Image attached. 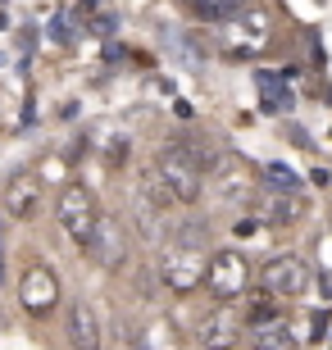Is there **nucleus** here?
<instances>
[{
	"instance_id": "nucleus-12",
	"label": "nucleus",
	"mask_w": 332,
	"mask_h": 350,
	"mask_svg": "<svg viewBox=\"0 0 332 350\" xmlns=\"http://www.w3.org/2000/svg\"><path fill=\"white\" fill-rule=\"evenodd\" d=\"M259 100H264L268 114H287L292 109V91H287V82H282V73H259Z\"/></svg>"
},
{
	"instance_id": "nucleus-15",
	"label": "nucleus",
	"mask_w": 332,
	"mask_h": 350,
	"mask_svg": "<svg viewBox=\"0 0 332 350\" xmlns=\"http://www.w3.org/2000/svg\"><path fill=\"white\" fill-rule=\"evenodd\" d=\"M278 296H268V300H255L251 310H246V323H251V332L255 327H268V323H278V305H273Z\"/></svg>"
},
{
	"instance_id": "nucleus-19",
	"label": "nucleus",
	"mask_w": 332,
	"mask_h": 350,
	"mask_svg": "<svg viewBox=\"0 0 332 350\" xmlns=\"http://www.w3.org/2000/svg\"><path fill=\"white\" fill-rule=\"evenodd\" d=\"M51 37H55V41H68V18H64V14L51 23Z\"/></svg>"
},
{
	"instance_id": "nucleus-20",
	"label": "nucleus",
	"mask_w": 332,
	"mask_h": 350,
	"mask_svg": "<svg viewBox=\"0 0 332 350\" xmlns=\"http://www.w3.org/2000/svg\"><path fill=\"white\" fill-rule=\"evenodd\" d=\"M187 5H196V10H201V0H187Z\"/></svg>"
},
{
	"instance_id": "nucleus-4",
	"label": "nucleus",
	"mask_w": 332,
	"mask_h": 350,
	"mask_svg": "<svg viewBox=\"0 0 332 350\" xmlns=\"http://www.w3.org/2000/svg\"><path fill=\"white\" fill-rule=\"evenodd\" d=\"M205 282H209V291H214L223 305H232V300L246 296V286H251V269H246V260L237 255V250H214V255H209V273H205Z\"/></svg>"
},
{
	"instance_id": "nucleus-7",
	"label": "nucleus",
	"mask_w": 332,
	"mask_h": 350,
	"mask_svg": "<svg viewBox=\"0 0 332 350\" xmlns=\"http://www.w3.org/2000/svg\"><path fill=\"white\" fill-rule=\"evenodd\" d=\"M255 214L268 223V228H287V223H296L301 214H305V200H301V191H282V187L268 182L264 191L255 196Z\"/></svg>"
},
{
	"instance_id": "nucleus-17",
	"label": "nucleus",
	"mask_w": 332,
	"mask_h": 350,
	"mask_svg": "<svg viewBox=\"0 0 332 350\" xmlns=\"http://www.w3.org/2000/svg\"><path fill=\"white\" fill-rule=\"evenodd\" d=\"M242 0H201V14L205 18H237Z\"/></svg>"
},
{
	"instance_id": "nucleus-16",
	"label": "nucleus",
	"mask_w": 332,
	"mask_h": 350,
	"mask_svg": "<svg viewBox=\"0 0 332 350\" xmlns=\"http://www.w3.org/2000/svg\"><path fill=\"white\" fill-rule=\"evenodd\" d=\"M264 178L273 182V187H282V191H301V178H296V173L287 169V164H268Z\"/></svg>"
},
{
	"instance_id": "nucleus-2",
	"label": "nucleus",
	"mask_w": 332,
	"mask_h": 350,
	"mask_svg": "<svg viewBox=\"0 0 332 350\" xmlns=\"http://www.w3.org/2000/svg\"><path fill=\"white\" fill-rule=\"evenodd\" d=\"M201 187H205V173L182 155L178 146L159 150L151 173H146V196H155L159 205H196L201 200Z\"/></svg>"
},
{
	"instance_id": "nucleus-1",
	"label": "nucleus",
	"mask_w": 332,
	"mask_h": 350,
	"mask_svg": "<svg viewBox=\"0 0 332 350\" xmlns=\"http://www.w3.org/2000/svg\"><path fill=\"white\" fill-rule=\"evenodd\" d=\"M205 273H209V255H205V232L201 223H178V232L168 237L164 246V260H159V278H164L168 291H178V296H187V291H196V286L205 282Z\"/></svg>"
},
{
	"instance_id": "nucleus-14",
	"label": "nucleus",
	"mask_w": 332,
	"mask_h": 350,
	"mask_svg": "<svg viewBox=\"0 0 332 350\" xmlns=\"http://www.w3.org/2000/svg\"><path fill=\"white\" fill-rule=\"evenodd\" d=\"M178 150H182L187 159H192V164H196L201 173H223V150H218V146H209V142H196V137H192V142H182Z\"/></svg>"
},
{
	"instance_id": "nucleus-8",
	"label": "nucleus",
	"mask_w": 332,
	"mask_h": 350,
	"mask_svg": "<svg viewBox=\"0 0 332 350\" xmlns=\"http://www.w3.org/2000/svg\"><path fill=\"white\" fill-rule=\"evenodd\" d=\"M196 337H201L205 350H232L237 341H242V319L232 314V305H218L214 314H205V319H201Z\"/></svg>"
},
{
	"instance_id": "nucleus-10",
	"label": "nucleus",
	"mask_w": 332,
	"mask_h": 350,
	"mask_svg": "<svg viewBox=\"0 0 332 350\" xmlns=\"http://www.w3.org/2000/svg\"><path fill=\"white\" fill-rule=\"evenodd\" d=\"M91 255V264H123V255H128V241H123V228L118 223H110V219H101V228L91 232V241L82 246Z\"/></svg>"
},
{
	"instance_id": "nucleus-5",
	"label": "nucleus",
	"mask_w": 332,
	"mask_h": 350,
	"mask_svg": "<svg viewBox=\"0 0 332 350\" xmlns=\"http://www.w3.org/2000/svg\"><path fill=\"white\" fill-rule=\"evenodd\" d=\"M264 291L278 300H301L309 291V269L301 255H273L264 264Z\"/></svg>"
},
{
	"instance_id": "nucleus-6",
	"label": "nucleus",
	"mask_w": 332,
	"mask_h": 350,
	"mask_svg": "<svg viewBox=\"0 0 332 350\" xmlns=\"http://www.w3.org/2000/svg\"><path fill=\"white\" fill-rule=\"evenodd\" d=\"M55 300H60V278L46 264H27L23 278H18V305L27 314H51Z\"/></svg>"
},
{
	"instance_id": "nucleus-9",
	"label": "nucleus",
	"mask_w": 332,
	"mask_h": 350,
	"mask_svg": "<svg viewBox=\"0 0 332 350\" xmlns=\"http://www.w3.org/2000/svg\"><path fill=\"white\" fill-rule=\"evenodd\" d=\"M0 200H5V214L27 223L41 209V182L32 178V173H14V178L5 182V196H0Z\"/></svg>"
},
{
	"instance_id": "nucleus-11",
	"label": "nucleus",
	"mask_w": 332,
	"mask_h": 350,
	"mask_svg": "<svg viewBox=\"0 0 332 350\" xmlns=\"http://www.w3.org/2000/svg\"><path fill=\"white\" fill-rule=\"evenodd\" d=\"M68 341H73V350H101V319L87 300L68 305Z\"/></svg>"
},
{
	"instance_id": "nucleus-18",
	"label": "nucleus",
	"mask_w": 332,
	"mask_h": 350,
	"mask_svg": "<svg viewBox=\"0 0 332 350\" xmlns=\"http://www.w3.org/2000/svg\"><path fill=\"white\" fill-rule=\"evenodd\" d=\"M323 332H328V314H309L305 319V346H314V341H323Z\"/></svg>"
},
{
	"instance_id": "nucleus-13",
	"label": "nucleus",
	"mask_w": 332,
	"mask_h": 350,
	"mask_svg": "<svg viewBox=\"0 0 332 350\" xmlns=\"http://www.w3.org/2000/svg\"><path fill=\"white\" fill-rule=\"evenodd\" d=\"M251 341H255V350H301V337H296L282 319H278V323H268V327H255Z\"/></svg>"
},
{
	"instance_id": "nucleus-3",
	"label": "nucleus",
	"mask_w": 332,
	"mask_h": 350,
	"mask_svg": "<svg viewBox=\"0 0 332 350\" xmlns=\"http://www.w3.org/2000/svg\"><path fill=\"white\" fill-rule=\"evenodd\" d=\"M55 223H60V232H64L73 246H87L91 232L101 228V205H96L91 187L68 182L64 191H60V200H55Z\"/></svg>"
}]
</instances>
